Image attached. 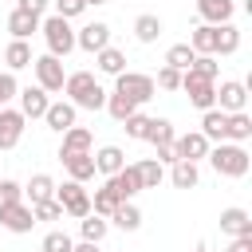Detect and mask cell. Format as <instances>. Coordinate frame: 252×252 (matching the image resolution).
I'll list each match as a JSON object with an SVG mask.
<instances>
[{"label": "cell", "mask_w": 252, "mask_h": 252, "mask_svg": "<svg viewBox=\"0 0 252 252\" xmlns=\"http://www.w3.org/2000/svg\"><path fill=\"white\" fill-rule=\"evenodd\" d=\"M63 94L75 110H102L106 106V91L98 87V79L91 71H75L63 79Z\"/></svg>", "instance_id": "cell-1"}, {"label": "cell", "mask_w": 252, "mask_h": 252, "mask_svg": "<svg viewBox=\"0 0 252 252\" xmlns=\"http://www.w3.org/2000/svg\"><path fill=\"white\" fill-rule=\"evenodd\" d=\"M205 158L213 161L217 177H244L248 165H252V158H248V150L240 142H217V146H209Z\"/></svg>", "instance_id": "cell-2"}, {"label": "cell", "mask_w": 252, "mask_h": 252, "mask_svg": "<svg viewBox=\"0 0 252 252\" xmlns=\"http://www.w3.org/2000/svg\"><path fill=\"white\" fill-rule=\"evenodd\" d=\"M39 32H43V39H47V55L63 59V55H71V51H75L71 20H63V16H47V20H39Z\"/></svg>", "instance_id": "cell-3"}, {"label": "cell", "mask_w": 252, "mask_h": 252, "mask_svg": "<svg viewBox=\"0 0 252 252\" xmlns=\"http://www.w3.org/2000/svg\"><path fill=\"white\" fill-rule=\"evenodd\" d=\"M114 94H122V98H130L134 106H142V102H150V98L158 94V87H154V79L142 75V71H122V75H114Z\"/></svg>", "instance_id": "cell-4"}, {"label": "cell", "mask_w": 252, "mask_h": 252, "mask_svg": "<svg viewBox=\"0 0 252 252\" xmlns=\"http://www.w3.org/2000/svg\"><path fill=\"white\" fill-rule=\"evenodd\" d=\"M177 91H185V94H189V102H193L197 110L217 106V83H213V79H205V75H197V71H181V87H177Z\"/></svg>", "instance_id": "cell-5"}, {"label": "cell", "mask_w": 252, "mask_h": 252, "mask_svg": "<svg viewBox=\"0 0 252 252\" xmlns=\"http://www.w3.org/2000/svg\"><path fill=\"white\" fill-rule=\"evenodd\" d=\"M55 201L63 205L67 217H87V213H91V193L83 189V181H63V185H55Z\"/></svg>", "instance_id": "cell-6"}, {"label": "cell", "mask_w": 252, "mask_h": 252, "mask_svg": "<svg viewBox=\"0 0 252 252\" xmlns=\"http://www.w3.org/2000/svg\"><path fill=\"white\" fill-rule=\"evenodd\" d=\"M32 67H35V87H43L47 94H51V91H63V79H67L63 59H55V55H39V59H32Z\"/></svg>", "instance_id": "cell-7"}, {"label": "cell", "mask_w": 252, "mask_h": 252, "mask_svg": "<svg viewBox=\"0 0 252 252\" xmlns=\"http://www.w3.org/2000/svg\"><path fill=\"white\" fill-rule=\"evenodd\" d=\"M0 224L8 228V232H32L35 228V217H32V205L28 201H8V205H0Z\"/></svg>", "instance_id": "cell-8"}, {"label": "cell", "mask_w": 252, "mask_h": 252, "mask_svg": "<svg viewBox=\"0 0 252 252\" xmlns=\"http://www.w3.org/2000/svg\"><path fill=\"white\" fill-rule=\"evenodd\" d=\"M244 102H248V83L224 79V83L217 87V110H224V114H236V110H244Z\"/></svg>", "instance_id": "cell-9"}, {"label": "cell", "mask_w": 252, "mask_h": 252, "mask_svg": "<svg viewBox=\"0 0 252 252\" xmlns=\"http://www.w3.org/2000/svg\"><path fill=\"white\" fill-rule=\"evenodd\" d=\"M173 154H177V161H201V158L209 154V138H205L201 130L177 134V138H173Z\"/></svg>", "instance_id": "cell-10"}, {"label": "cell", "mask_w": 252, "mask_h": 252, "mask_svg": "<svg viewBox=\"0 0 252 252\" xmlns=\"http://www.w3.org/2000/svg\"><path fill=\"white\" fill-rule=\"evenodd\" d=\"M75 47H83V51H102V47H110V24H102V20H94V24H87V28H79L75 32Z\"/></svg>", "instance_id": "cell-11"}, {"label": "cell", "mask_w": 252, "mask_h": 252, "mask_svg": "<svg viewBox=\"0 0 252 252\" xmlns=\"http://www.w3.org/2000/svg\"><path fill=\"white\" fill-rule=\"evenodd\" d=\"M106 185L114 189V197H118V201H134V197L142 193V177H138V169H134V165H122L118 173H110V177H106Z\"/></svg>", "instance_id": "cell-12"}, {"label": "cell", "mask_w": 252, "mask_h": 252, "mask_svg": "<svg viewBox=\"0 0 252 252\" xmlns=\"http://www.w3.org/2000/svg\"><path fill=\"white\" fill-rule=\"evenodd\" d=\"M16 98H20V114H24V118H43V110H47V102H51L43 87H20Z\"/></svg>", "instance_id": "cell-13"}, {"label": "cell", "mask_w": 252, "mask_h": 252, "mask_svg": "<svg viewBox=\"0 0 252 252\" xmlns=\"http://www.w3.org/2000/svg\"><path fill=\"white\" fill-rule=\"evenodd\" d=\"M24 114L20 110H8V106H0V150H12L16 142H20V134H24Z\"/></svg>", "instance_id": "cell-14"}, {"label": "cell", "mask_w": 252, "mask_h": 252, "mask_svg": "<svg viewBox=\"0 0 252 252\" xmlns=\"http://www.w3.org/2000/svg\"><path fill=\"white\" fill-rule=\"evenodd\" d=\"M91 146H94V138H91L87 126H67V130H63L59 158H67V154H91Z\"/></svg>", "instance_id": "cell-15"}, {"label": "cell", "mask_w": 252, "mask_h": 252, "mask_svg": "<svg viewBox=\"0 0 252 252\" xmlns=\"http://www.w3.org/2000/svg\"><path fill=\"white\" fill-rule=\"evenodd\" d=\"M220 232H228V236H252V217H248V209H224L220 213Z\"/></svg>", "instance_id": "cell-16"}, {"label": "cell", "mask_w": 252, "mask_h": 252, "mask_svg": "<svg viewBox=\"0 0 252 252\" xmlns=\"http://www.w3.org/2000/svg\"><path fill=\"white\" fill-rule=\"evenodd\" d=\"M43 122L55 130V134H63L67 126H75V106L63 98V102H47V110H43Z\"/></svg>", "instance_id": "cell-17"}, {"label": "cell", "mask_w": 252, "mask_h": 252, "mask_svg": "<svg viewBox=\"0 0 252 252\" xmlns=\"http://www.w3.org/2000/svg\"><path fill=\"white\" fill-rule=\"evenodd\" d=\"M197 12H201L205 24H228L232 12H236V4L232 0H197Z\"/></svg>", "instance_id": "cell-18"}, {"label": "cell", "mask_w": 252, "mask_h": 252, "mask_svg": "<svg viewBox=\"0 0 252 252\" xmlns=\"http://www.w3.org/2000/svg\"><path fill=\"white\" fill-rule=\"evenodd\" d=\"M8 32H12V39H32V32H39V16H32V12H24V8H12Z\"/></svg>", "instance_id": "cell-19"}, {"label": "cell", "mask_w": 252, "mask_h": 252, "mask_svg": "<svg viewBox=\"0 0 252 252\" xmlns=\"http://www.w3.org/2000/svg\"><path fill=\"white\" fill-rule=\"evenodd\" d=\"M59 161H63V169H67L71 181H91V177H94V158H91V154H67V158H59Z\"/></svg>", "instance_id": "cell-20"}, {"label": "cell", "mask_w": 252, "mask_h": 252, "mask_svg": "<svg viewBox=\"0 0 252 252\" xmlns=\"http://www.w3.org/2000/svg\"><path fill=\"white\" fill-rule=\"evenodd\" d=\"M252 138V118L244 114V110H236V114H228L224 118V142H248Z\"/></svg>", "instance_id": "cell-21"}, {"label": "cell", "mask_w": 252, "mask_h": 252, "mask_svg": "<svg viewBox=\"0 0 252 252\" xmlns=\"http://www.w3.org/2000/svg\"><path fill=\"white\" fill-rule=\"evenodd\" d=\"M91 158H94V173H106V177H110V173H118V169L126 165V154H122L118 146H102V150H98V154H91Z\"/></svg>", "instance_id": "cell-22"}, {"label": "cell", "mask_w": 252, "mask_h": 252, "mask_svg": "<svg viewBox=\"0 0 252 252\" xmlns=\"http://www.w3.org/2000/svg\"><path fill=\"white\" fill-rule=\"evenodd\" d=\"M32 43L28 39H12L8 47H4V63H8V71H20V67H32Z\"/></svg>", "instance_id": "cell-23"}, {"label": "cell", "mask_w": 252, "mask_h": 252, "mask_svg": "<svg viewBox=\"0 0 252 252\" xmlns=\"http://www.w3.org/2000/svg\"><path fill=\"white\" fill-rule=\"evenodd\" d=\"M224 110H217V106H209V110H201V134L209 138V142H224Z\"/></svg>", "instance_id": "cell-24"}, {"label": "cell", "mask_w": 252, "mask_h": 252, "mask_svg": "<svg viewBox=\"0 0 252 252\" xmlns=\"http://www.w3.org/2000/svg\"><path fill=\"white\" fill-rule=\"evenodd\" d=\"M24 197H28V205H39V201H51L55 197V181L47 177V173H35L28 185H24Z\"/></svg>", "instance_id": "cell-25"}, {"label": "cell", "mask_w": 252, "mask_h": 252, "mask_svg": "<svg viewBox=\"0 0 252 252\" xmlns=\"http://www.w3.org/2000/svg\"><path fill=\"white\" fill-rule=\"evenodd\" d=\"M189 47H193L197 55H213V51H217V24H201V28H193Z\"/></svg>", "instance_id": "cell-26"}, {"label": "cell", "mask_w": 252, "mask_h": 252, "mask_svg": "<svg viewBox=\"0 0 252 252\" xmlns=\"http://www.w3.org/2000/svg\"><path fill=\"white\" fill-rule=\"evenodd\" d=\"M240 47V28L228 20V24H217V51L213 55H232Z\"/></svg>", "instance_id": "cell-27"}, {"label": "cell", "mask_w": 252, "mask_h": 252, "mask_svg": "<svg viewBox=\"0 0 252 252\" xmlns=\"http://www.w3.org/2000/svg\"><path fill=\"white\" fill-rule=\"evenodd\" d=\"M94 63H98L102 75H122V71H126V55H122L118 47H102V51H94Z\"/></svg>", "instance_id": "cell-28"}, {"label": "cell", "mask_w": 252, "mask_h": 252, "mask_svg": "<svg viewBox=\"0 0 252 252\" xmlns=\"http://www.w3.org/2000/svg\"><path fill=\"white\" fill-rule=\"evenodd\" d=\"M169 181H173L177 189H197V181H201V173H197V161H173V169H169Z\"/></svg>", "instance_id": "cell-29"}, {"label": "cell", "mask_w": 252, "mask_h": 252, "mask_svg": "<svg viewBox=\"0 0 252 252\" xmlns=\"http://www.w3.org/2000/svg\"><path fill=\"white\" fill-rule=\"evenodd\" d=\"M110 220H114V224H118L122 232H134V228L142 224V209H138L134 201H122V205H118V209L110 213Z\"/></svg>", "instance_id": "cell-30"}, {"label": "cell", "mask_w": 252, "mask_h": 252, "mask_svg": "<svg viewBox=\"0 0 252 252\" xmlns=\"http://www.w3.org/2000/svg\"><path fill=\"white\" fill-rule=\"evenodd\" d=\"M134 35H138V43H154V39L161 35V20H158L154 12H142V16L134 20Z\"/></svg>", "instance_id": "cell-31"}, {"label": "cell", "mask_w": 252, "mask_h": 252, "mask_svg": "<svg viewBox=\"0 0 252 252\" xmlns=\"http://www.w3.org/2000/svg\"><path fill=\"white\" fill-rule=\"evenodd\" d=\"M173 138H177L173 122H165V118H150V130H146V142H150V146H173Z\"/></svg>", "instance_id": "cell-32"}, {"label": "cell", "mask_w": 252, "mask_h": 252, "mask_svg": "<svg viewBox=\"0 0 252 252\" xmlns=\"http://www.w3.org/2000/svg\"><path fill=\"white\" fill-rule=\"evenodd\" d=\"M134 169H138V177H142V189H158L161 177H165V165H161L158 158H146V161H138Z\"/></svg>", "instance_id": "cell-33"}, {"label": "cell", "mask_w": 252, "mask_h": 252, "mask_svg": "<svg viewBox=\"0 0 252 252\" xmlns=\"http://www.w3.org/2000/svg\"><path fill=\"white\" fill-rule=\"evenodd\" d=\"M106 217H98V213H87V217H79V232H83V240H91V244H98L102 236H106Z\"/></svg>", "instance_id": "cell-34"}, {"label": "cell", "mask_w": 252, "mask_h": 252, "mask_svg": "<svg viewBox=\"0 0 252 252\" xmlns=\"http://www.w3.org/2000/svg\"><path fill=\"white\" fill-rule=\"evenodd\" d=\"M118 205H122V201L114 197V189H110V185L94 189V197H91V213H98V217H110V213H114Z\"/></svg>", "instance_id": "cell-35"}, {"label": "cell", "mask_w": 252, "mask_h": 252, "mask_svg": "<svg viewBox=\"0 0 252 252\" xmlns=\"http://www.w3.org/2000/svg\"><path fill=\"white\" fill-rule=\"evenodd\" d=\"M193 55H197V51H193L189 43H173V47L165 51V67H177V71H185V67L193 63Z\"/></svg>", "instance_id": "cell-36"}, {"label": "cell", "mask_w": 252, "mask_h": 252, "mask_svg": "<svg viewBox=\"0 0 252 252\" xmlns=\"http://www.w3.org/2000/svg\"><path fill=\"white\" fill-rule=\"evenodd\" d=\"M134 110H138V106H134L130 98H122V94H114V91L106 94V114H110L114 122H122V118H130Z\"/></svg>", "instance_id": "cell-37"}, {"label": "cell", "mask_w": 252, "mask_h": 252, "mask_svg": "<svg viewBox=\"0 0 252 252\" xmlns=\"http://www.w3.org/2000/svg\"><path fill=\"white\" fill-rule=\"evenodd\" d=\"M185 71H197V75H205V79H213V83H217L220 63H217V55H193V63H189Z\"/></svg>", "instance_id": "cell-38"}, {"label": "cell", "mask_w": 252, "mask_h": 252, "mask_svg": "<svg viewBox=\"0 0 252 252\" xmlns=\"http://www.w3.org/2000/svg\"><path fill=\"white\" fill-rule=\"evenodd\" d=\"M122 130L130 134V138H138V142H146V130H150V114H130V118H122Z\"/></svg>", "instance_id": "cell-39"}, {"label": "cell", "mask_w": 252, "mask_h": 252, "mask_svg": "<svg viewBox=\"0 0 252 252\" xmlns=\"http://www.w3.org/2000/svg\"><path fill=\"white\" fill-rule=\"evenodd\" d=\"M32 217H35V224L39 220H59L63 217V205L51 197V201H39V205H32Z\"/></svg>", "instance_id": "cell-40"}, {"label": "cell", "mask_w": 252, "mask_h": 252, "mask_svg": "<svg viewBox=\"0 0 252 252\" xmlns=\"http://www.w3.org/2000/svg\"><path fill=\"white\" fill-rule=\"evenodd\" d=\"M39 248H43V252H71V248H75V240H71L67 232H59V228H55V232H47V236H43V244H39Z\"/></svg>", "instance_id": "cell-41"}, {"label": "cell", "mask_w": 252, "mask_h": 252, "mask_svg": "<svg viewBox=\"0 0 252 252\" xmlns=\"http://www.w3.org/2000/svg\"><path fill=\"white\" fill-rule=\"evenodd\" d=\"M154 87H161V91H177V87H181V71H177V67H161L158 79H154Z\"/></svg>", "instance_id": "cell-42"}, {"label": "cell", "mask_w": 252, "mask_h": 252, "mask_svg": "<svg viewBox=\"0 0 252 252\" xmlns=\"http://www.w3.org/2000/svg\"><path fill=\"white\" fill-rule=\"evenodd\" d=\"M16 91H20L16 75H12V71H0V106H8V102L16 98Z\"/></svg>", "instance_id": "cell-43"}, {"label": "cell", "mask_w": 252, "mask_h": 252, "mask_svg": "<svg viewBox=\"0 0 252 252\" xmlns=\"http://www.w3.org/2000/svg\"><path fill=\"white\" fill-rule=\"evenodd\" d=\"M8 201H24V185L12 181V177L0 181V205H8Z\"/></svg>", "instance_id": "cell-44"}, {"label": "cell", "mask_w": 252, "mask_h": 252, "mask_svg": "<svg viewBox=\"0 0 252 252\" xmlns=\"http://www.w3.org/2000/svg\"><path fill=\"white\" fill-rule=\"evenodd\" d=\"M83 12H87L83 0H55V16H63V20H75V16H83Z\"/></svg>", "instance_id": "cell-45"}, {"label": "cell", "mask_w": 252, "mask_h": 252, "mask_svg": "<svg viewBox=\"0 0 252 252\" xmlns=\"http://www.w3.org/2000/svg\"><path fill=\"white\" fill-rule=\"evenodd\" d=\"M154 150H158L154 158H158L161 165H173V161H177V154H173V146H154Z\"/></svg>", "instance_id": "cell-46"}, {"label": "cell", "mask_w": 252, "mask_h": 252, "mask_svg": "<svg viewBox=\"0 0 252 252\" xmlns=\"http://www.w3.org/2000/svg\"><path fill=\"white\" fill-rule=\"evenodd\" d=\"M16 8H24V12H32V16H43V8H47V0H20Z\"/></svg>", "instance_id": "cell-47"}, {"label": "cell", "mask_w": 252, "mask_h": 252, "mask_svg": "<svg viewBox=\"0 0 252 252\" xmlns=\"http://www.w3.org/2000/svg\"><path fill=\"white\" fill-rule=\"evenodd\" d=\"M224 252H252V236H232V244Z\"/></svg>", "instance_id": "cell-48"}, {"label": "cell", "mask_w": 252, "mask_h": 252, "mask_svg": "<svg viewBox=\"0 0 252 252\" xmlns=\"http://www.w3.org/2000/svg\"><path fill=\"white\" fill-rule=\"evenodd\" d=\"M71 252H98V244H91V240H83V244H75Z\"/></svg>", "instance_id": "cell-49"}, {"label": "cell", "mask_w": 252, "mask_h": 252, "mask_svg": "<svg viewBox=\"0 0 252 252\" xmlns=\"http://www.w3.org/2000/svg\"><path fill=\"white\" fill-rule=\"evenodd\" d=\"M87 8H102V4H110V0H83Z\"/></svg>", "instance_id": "cell-50"}, {"label": "cell", "mask_w": 252, "mask_h": 252, "mask_svg": "<svg viewBox=\"0 0 252 252\" xmlns=\"http://www.w3.org/2000/svg\"><path fill=\"white\" fill-rule=\"evenodd\" d=\"M197 252H201V248H197Z\"/></svg>", "instance_id": "cell-51"}]
</instances>
